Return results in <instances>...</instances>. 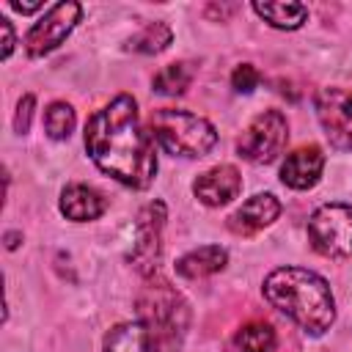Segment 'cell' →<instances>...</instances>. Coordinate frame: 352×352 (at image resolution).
<instances>
[{"mask_svg":"<svg viewBox=\"0 0 352 352\" xmlns=\"http://www.w3.org/2000/svg\"><path fill=\"white\" fill-rule=\"evenodd\" d=\"M85 151L99 170L116 182L146 190L157 176L154 138L140 121L138 102L129 94L116 96L99 107L85 124Z\"/></svg>","mask_w":352,"mask_h":352,"instance_id":"6da1fadb","label":"cell"},{"mask_svg":"<svg viewBox=\"0 0 352 352\" xmlns=\"http://www.w3.org/2000/svg\"><path fill=\"white\" fill-rule=\"evenodd\" d=\"M267 302L292 319L308 336H324L336 322V300L330 283L305 267H278L261 286Z\"/></svg>","mask_w":352,"mask_h":352,"instance_id":"7a4b0ae2","label":"cell"},{"mask_svg":"<svg viewBox=\"0 0 352 352\" xmlns=\"http://www.w3.org/2000/svg\"><path fill=\"white\" fill-rule=\"evenodd\" d=\"M148 135L173 157H204L217 143V129L204 116L179 107H160L148 116Z\"/></svg>","mask_w":352,"mask_h":352,"instance_id":"3957f363","label":"cell"},{"mask_svg":"<svg viewBox=\"0 0 352 352\" xmlns=\"http://www.w3.org/2000/svg\"><path fill=\"white\" fill-rule=\"evenodd\" d=\"M184 322L157 319V316H138L135 322H121L104 336V352H182Z\"/></svg>","mask_w":352,"mask_h":352,"instance_id":"277c9868","label":"cell"},{"mask_svg":"<svg viewBox=\"0 0 352 352\" xmlns=\"http://www.w3.org/2000/svg\"><path fill=\"white\" fill-rule=\"evenodd\" d=\"M311 248L324 258L352 256V204H322L308 217Z\"/></svg>","mask_w":352,"mask_h":352,"instance_id":"5b68a950","label":"cell"},{"mask_svg":"<svg viewBox=\"0 0 352 352\" xmlns=\"http://www.w3.org/2000/svg\"><path fill=\"white\" fill-rule=\"evenodd\" d=\"M289 140V121L280 110L258 113L236 138V151L253 165H267L280 157Z\"/></svg>","mask_w":352,"mask_h":352,"instance_id":"8992f818","label":"cell"},{"mask_svg":"<svg viewBox=\"0 0 352 352\" xmlns=\"http://www.w3.org/2000/svg\"><path fill=\"white\" fill-rule=\"evenodd\" d=\"M80 16H82V6H80V3H72V0L55 3V6L47 8L44 16H41L38 22H33L30 30L25 33V41H22V44H25V52H28L30 58H44V55H50V52L58 50V47L66 41V36L77 28Z\"/></svg>","mask_w":352,"mask_h":352,"instance_id":"52a82bcc","label":"cell"},{"mask_svg":"<svg viewBox=\"0 0 352 352\" xmlns=\"http://www.w3.org/2000/svg\"><path fill=\"white\" fill-rule=\"evenodd\" d=\"M168 212L162 201H151L140 209L135 220V245L129 253V261L143 278H151L162 258V228H165Z\"/></svg>","mask_w":352,"mask_h":352,"instance_id":"ba28073f","label":"cell"},{"mask_svg":"<svg viewBox=\"0 0 352 352\" xmlns=\"http://www.w3.org/2000/svg\"><path fill=\"white\" fill-rule=\"evenodd\" d=\"M314 110L330 146L352 151V88H319L314 96Z\"/></svg>","mask_w":352,"mask_h":352,"instance_id":"9c48e42d","label":"cell"},{"mask_svg":"<svg viewBox=\"0 0 352 352\" xmlns=\"http://www.w3.org/2000/svg\"><path fill=\"white\" fill-rule=\"evenodd\" d=\"M242 190V176L234 165H214L192 182V192L204 206H226Z\"/></svg>","mask_w":352,"mask_h":352,"instance_id":"30bf717a","label":"cell"},{"mask_svg":"<svg viewBox=\"0 0 352 352\" xmlns=\"http://www.w3.org/2000/svg\"><path fill=\"white\" fill-rule=\"evenodd\" d=\"M322 170H324V151L316 143L300 146L289 151L286 160L280 162V182L292 190H311L319 182Z\"/></svg>","mask_w":352,"mask_h":352,"instance_id":"8fae6325","label":"cell"},{"mask_svg":"<svg viewBox=\"0 0 352 352\" xmlns=\"http://www.w3.org/2000/svg\"><path fill=\"white\" fill-rule=\"evenodd\" d=\"M280 214V201L272 192H256L253 198H248L236 212H231L228 217V228L236 236H253L261 228L272 226Z\"/></svg>","mask_w":352,"mask_h":352,"instance_id":"7c38bea8","label":"cell"},{"mask_svg":"<svg viewBox=\"0 0 352 352\" xmlns=\"http://www.w3.org/2000/svg\"><path fill=\"white\" fill-rule=\"evenodd\" d=\"M60 214L66 220H74V223H88V220H96L104 214L107 209V201L99 190L88 187V184H66L63 192H60Z\"/></svg>","mask_w":352,"mask_h":352,"instance_id":"4fadbf2b","label":"cell"},{"mask_svg":"<svg viewBox=\"0 0 352 352\" xmlns=\"http://www.w3.org/2000/svg\"><path fill=\"white\" fill-rule=\"evenodd\" d=\"M226 264H228V250L226 248L204 245V248H195V250L184 253L173 267H176V275H182L187 280H201V278H209V275L220 272Z\"/></svg>","mask_w":352,"mask_h":352,"instance_id":"5bb4252c","label":"cell"},{"mask_svg":"<svg viewBox=\"0 0 352 352\" xmlns=\"http://www.w3.org/2000/svg\"><path fill=\"white\" fill-rule=\"evenodd\" d=\"M253 11L278 30H297L308 22V8L302 3H253Z\"/></svg>","mask_w":352,"mask_h":352,"instance_id":"9a60e30c","label":"cell"},{"mask_svg":"<svg viewBox=\"0 0 352 352\" xmlns=\"http://www.w3.org/2000/svg\"><path fill=\"white\" fill-rule=\"evenodd\" d=\"M192 77H195L192 66H190L187 60H176V63L162 66V69L154 74L151 85H154V91H157V94H165V96H179V94H184V91L190 88Z\"/></svg>","mask_w":352,"mask_h":352,"instance_id":"2e32d148","label":"cell"},{"mask_svg":"<svg viewBox=\"0 0 352 352\" xmlns=\"http://www.w3.org/2000/svg\"><path fill=\"white\" fill-rule=\"evenodd\" d=\"M170 38H173V33H170V28H168L165 22H148V25H143V28L126 41V50L143 52V55H157V52L168 50Z\"/></svg>","mask_w":352,"mask_h":352,"instance_id":"e0dca14e","label":"cell"},{"mask_svg":"<svg viewBox=\"0 0 352 352\" xmlns=\"http://www.w3.org/2000/svg\"><path fill=\"white\" fill-rule=\"evenodd\" d=\"M236 352H272L275 349V330L267 322H248L234 336Z\"/></svg>","mask_w":352,"mask_h":352,"instance_id":"ac0fdd59","label":"cell"},{"mask_svg":"<svg viewBox=\"0 0 352 352\" xmlns=\"http://www.w3.org/2000/svg\"><path fill=\"white\" fill-rule=\"evenodd\" d=\"M74 124H77V116H74V107L69 102L58 99L44 110V129L52 140H66L74 132Z\"/></svg>","mask_w":352,"mask_h":352,"instance_id":"d6986e66","label":"cell"},{"mask_svg":"<svg viewBox=\"0 0 352 352\" xmlns=\"http://www.w3.org/2000/svg\"><path fill=\"white\" fill-rule=\"evenodd\" d=\"M258 82H261V74H258V69H256L253 63H239V66L234 69V74H231V85H234V91H239V94H250Z\"/></svg>","mask_w":352,"mask_h":352,"instance_id":"ffe728a7","label":"cell"},{"mask_svg":"<svg viewBox=\"0 0 352 352\" xmlns=\"http://www.w3.org/2000/svg\"><path fill=\"white\" fill-rule=\"evenodd\" d=\"M33 107H36V96L33 94H25L16 104V113H14V129L19 135H25L30 129V118H33Z\"/></svg>","mask_w":352,"mask_h":352,"instance_id":"44dd1931","label":"cell"},{"mask_svg":"<svg viewBox=\"0 0 352 352\" xmlns=\"http://www.w3.org/2000/svg\"><path fill=\"white\" fill-rule=\"evenodd\" d=\"M0 30H3V58H8L16 41H14V28H11V22L6 16H0Z\"/></svg>","mask_w":352,"mask_h":352,"instance_id":"7402d4cb","label":"cell"},{"mask_svg":"<svg viewBox=\"0 0 352 352\" xmlns=\"http://www.w3.org/2000/svg\"><path fill=\"white\" fill-rule=\"evenodd\" d=\"M11 8L19 11V14H33V11L44 8V6H41V3H19V0H11Z\"/></svg>","mask_w":352,"mask_h":352,"instance_id":"603a6c76","label":"cell"},{"mask_svg":"<svg viewBox=\"0 0 352 352\" xmlns=\"http://www.w3.org/2000/svg\"><path fill=\"white\" fill-rule=\"evenodd\" d=\"M16 236H19V234H8V236H6V239H8V250L16 248Z\"/></svg>","mask_w":352,"mask_h":352,"instance_id":"cb8c5ba5","label":"cell"}]
</instances>
